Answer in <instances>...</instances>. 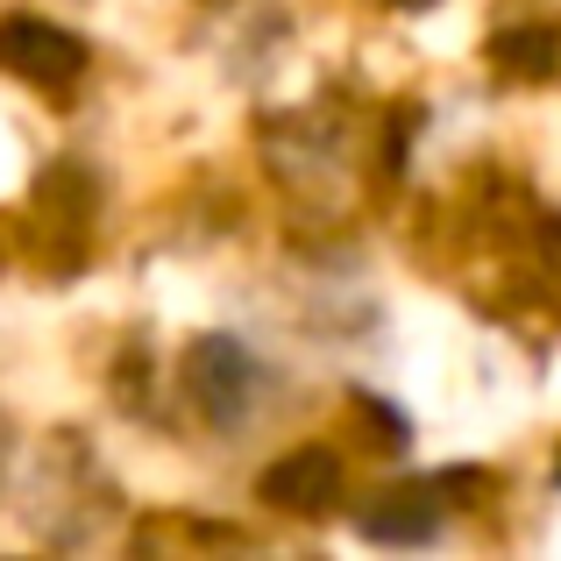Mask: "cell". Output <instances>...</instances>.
Here are the masks:
<instances>
[{"label":"cell","instance_id":"cell-1","mask_svg":"<svg viewBox=\"0 0 561 561\" xmlns=\"http://www.w3.org/2000/svg\"><path fill=\"white\" fill-rule=\"evenodd\" d=\"M256 356H249L234 334H206V342H192V356H185V391H192V405L206 412L214 426H242L249 420V405H256Z\"/></svg>","mask_w":561,"mask_h":561},{"label":"cell","instance_id":"cell-2","mask_svg":"<svg viewBox=\"0 0 561 561\" xmlns=\"http://www.w3.org/2000/svg\"><path fill=\"white\" fill-rule=\"evenodd\" d=\"M0 65L28 85H71L85 71V43L57 22H36V14H8L0 22Z\"/></svg>","mask_w":561,"mask_h":561},{"label":"cell","instance_id":"cell-3","mask_svg":"<svg viewBox=\"0 0 561 561\" xmlns=\"http://www.w3.org/2000/svg\"><path fill=\"white\" fill-rule=\"evenodd\" d=\"M263 505H277V512H328L334 497H342V462H334V448H291L285 462H271L263 469Z\"/></svg>","mask_w":561,"mask_h":561},{"label":"cell","instance_id":"cell-4","mask_svg":"<svg viewBox=\"0 0 561 561\" xmlns=\"http://www.w3.org/2000/svg\"><path fill=\"white\" fill-rule=\"evenodd\" d=\"M434 526H440V505H434V491H391V497H377L370 512H363V534L370 540H434Z\"/></svg>","mask_w":561,"mask_h":561},{"label":"cell","instance_id":"cell-5","mask_svg":"<svg viewBox=\"0 0 561 561\" xmlns=\"http://www.w3.org/2000/svg\"><path fill=\"white\" fill-rule=\"evenodd\" d=\"M554 50H561L554 28H505V36H497V65L519 71V79H548V71H554Z\"/></svg>","mask_w":561,"mask_h":561}]
</instances>
